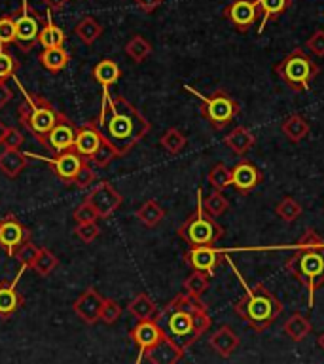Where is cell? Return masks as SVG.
I'll return each mask as SVG.
<instances>
[{"label": "cell", "mask_w": 324, "mask_h": 364, "mask_svg": "<svg viewBox=\"0 0 324 364\" xmlns=\"http://www.w3.org/2000/svg\"><path fill=\"white\" fill-rule=\"evenodd\" d=\"M99 125L122 156H127L152 129V124L133 102L127 101L124 95L112 97L108 91L102 95Z\"/></svg>", "instance_id": "obj_1"}, {"label": "cell", "mask_w": 324, "mask_h": 364, "mask_svg": "<svg viewBox=\"0 0 324 364\" xmlns=\"http://www.w3.org/2000/svg\"><path fill=\"white\" fill-rule=\"evenodd\" d=\"M156 318L165 324V332L184 349L193 346L212 326L209 309L201 298L188 292L175 296L163 307V311L156 315Z\"/></svg>", "instance_id": "obj_2"}, {"label": "cell", "mask_w": 324, "mask_h": 364, "mask_svg": "<svg viewBox=\"0 0 324 364\" xmlns=\"http://www.w3.org/2000/svg\"><path fill=\"white\" fill-rule=\"evenodd\" d=\"M284 269L306 287L311 309L317 290L324 284V241L313 228L301 235L294 252L284 264Z\"/></svg>", "instance_id": "obj_3"}, {"label": "cell", "mask_w": 324, "mask_h": 364, "mask_svg": "<svg viewBox=\"0 0 324 364\" xmlns=\"http://www.w3.org/2000/svg\"><path fill=\"white\" fill-rule=\"evenodd\" d=\"M241 283L244 281L241 279ZM244 296L233 306V311L249 324L254 332H264L275 324L279 315L283 313V304L273 296V292L264 283H256L252 289L244 284Z\"/></svg>", "instance_id": "obj_4"}, {"label": "cell", "mask_w": 324, "mask_h": 364, "mask_svg": "<svg viewBox=\"0 0 324 364\" xmlns=\"http://www.w3.org/2000/svg\"><path fill=\"white\" fill-rule=\"evenodd\" d=\"M14 80L25 97V101L19 105V122L40 144L48 146V133L65 118V114L59 108L53 107L48 99L25 90L16 76H14Z\"/></svg>", "instance_id": "obj_5"}, {"label": "cell", "mask_w": 324, "mask_h": 364, "mask_svg": "<svg viewBox=\"0 0 324 364\" xmlns=\"http://www.w3.org/2000/svg\"><path fill=\"white\" fill-rule=\"evenodd\" d=\"M74 150L85 158L90 164H95L97 167H107L114 159L124 158L118 148L114 146L110 139L104 135L101 125L97 122H87V124L78 125L76 129V141H74Z\"/></svg>", "instance_id": "obj_6"}, {"label": "cell", "mask_w": 324, "mask_h": 364, "mask_svg": "<svg viewBox=\"0 0 324 364\" xmlns=\"http://www.w3.org/2000/svg\"><path fill=\"white\" fill-rule=\"evenodd\" d=\"M273 73L277 74L290 90L296 91V93H303V91L311 90L313 80L317 78L320 68L306 51L298 48V50L290 51L284 59L275 63Z\"/></svg>", "instance_id": "obj_7"}, {"label": "cell", "mask_w": 324, "mask_h": 364, "mask_svg": "<svg viewBox=\"0 0 324 364\" xmlns=\"http://www.w3.org/2000/svg\"><path fill=\"white\" fill-rule=\"evenodd\" d=\"M178 237L184 239L190 247L193 245H216L224 237V228L210 216L203 207V190L198 188V207L186 222L176 230Z\"/></svg>", "instance_id": "obj_8"}, {"label": "cell", "mask_w": 324, "mask_h": 364, "mask_svg": "<svg viewBox=\"0 0 324 364\" xmlns=\"http://www.w3.org/2000/svg\"><path fill=\"white\" fill-rule=\"evenodd\" d=\"M186 90L190 93H193L198 99H201V102H203L201 105V116L209 122L212 129H224V127H227L241 114L239 102L227 91L216 90L210 95H203L198 90L190 87V85H186Z\"/></svg>", "instance_id": "obj_9"}, {"label": "cell", "mask_w": 324, "mask_h": 364, "mask_svg": "<svg viewBox=\"0 0 324 364\" xmlns=\"http://www.w3.org/2000/svg\"><path fill=\"white\" fill-rule=\"evenodd\" d=\"M16 19V42L21 51L33 50L38 44L40 16L28 6V0H21V10L14 14Z\"/></svg>", "instance_id": "obj_10"}, {"label": "cell", "mask_w": 324, "mask_h": 364, "mask_svg": "<svg viewBox=\"0 0 324 364\" xmlns=\"http://www.w3.org/2000/svg\"><path fill=\"white\" fill-rule=\"evenodd\" d=\"M131 340L135 341V346L139 347L141 351V358L150 353L153 347H158L163 340L169 338V334L165 332V328L159 324V321L156 317L152 318H141L139 323L131 328L129 332Z\"/></svg>", "instance_id": "obj_11"}, {"label": "cell", "mask_w": 324, "mask_h": 364, "mask_svg": "<svg viewBox=\"0 0 324 364\" xmlns=\"http://www.w3.org/2000/svg\"><path fill=\"white\" fill-rule=\"evenodd\" d=\"M85 201H90V205L95 209L99 218H108V216H112L122 207L124 198H122V193L110 182L102 181L91 190Z\"/></svg>", "instance_id": "obj_12"}, {"label": "cell", "mask_w": 324, "mask_h": 364, "mask_svg": "<svg viewBox=\"0 0 324 364\" xmlns=\"http://www.w3.org/2000/svg\"><path fill=\"white\" fill-rule=\"evenodd\" d=\"M184 258H186V264L192 269L212 275L216 267L220 266V262L226 260V252L216 249L215 245H193L186 250Z\"/></svg>", "instance_id": "obj_13"}, {"label": "cell", "mask_w": 324, "mask_h": 364, "mask_svg": "<svg viewBox=\"0 0 324 364\" xmlns=\"http://www.w3.org/2000/svg\"><path fill=\"white\" fill-rule=\"evenodd\" d=\"M222 16L237 28L239 33H249L256 19L260 17L258 2L256 0H233L222 10Z\"/></svg>", "instance_id": "obj_14"}, {"label": "cell", "mask_w": 324, "mask_h": 364, "mask_svg": "<svg viewBox=\"0 0 324 364\" xmlns=\"http://www.w3.org/2000/svg\"><path fill=\"white\" fill-rule=\"evenodd\" d=\"M31 241V230L23 226L14 215H6L0 220V247L6 250V255L14 256L16 250Z\"/></svg>", "instance_id": "obj_15"}, {"label": "cell", "mask_w": 324, "mask_h": 364, "mask_svg": "<svg viewBox=\"0 0 324 364\" xmlns=\"http://www.w3.org/2000/svg\"><path fill=\"white\" fill-rule=\"evenodd\" d=\"M34 156V154H31ZM34 158L42 159V161H48L51 165V169L59 178H61L65 184H72L78 171L82 169V165L87 161L85 158H82L76 150H65V152H57V156L53 158H44V156H34Z\"/></svg>", "instance_id": "obj_16"}, {"label": "cell", "mask_w": 324, "mask_h": 364, "mask_svg": "<svg viewBox=\"0 0 324 364\" xmlns=\"http://www.w3.org/2000/svg\"><path fill=\"white\" fill-rule=\"evenodd\" d=\"M261 181H264V173L249 159H241L232 169V186L243 196L256 190Z\"/></svg>", "instance_id": "obj_17"}, {"label": "cell", "mask_w": 324, "mask_h": 364, "mask_svg": "<svg viewBox=\"0 0 324 364\" xmlns=\"http://www.w3.org/2000/svg\"><path fill=\"white\" fill-rule=\"evenodd\" d=\"M102 304L104 298L99 294V290L87 289L78 296V300L74 301L72 311L78 315L85 324L99 323V315H101Z\"/></svg>", "instance_id": "obj_18"}, {"label": "cell", "mask_w": 324, "mask_h": 364, "mask_svg": "<svg viewBox=\"0 0 324 364\" xmlns=\"http://www.w3.org/2000/svg\"><path fill=\"white\" fill-rule=\"evenodd\" d=\"M76 129L78 125L65 118L48 133V148L51 152H65V150H74V141H76Z\"/></svg>", "instance_id": "obj_19"}, {"label": "cell", "mask_w": 324, "mask_h": 364, "mask_svg": "<svg viewBox=\"0 0 324 364\" xmlns=\"http://www.w3.org/2000/svg\"><path fill=\"white\" fill-rule=\"evenodd\" d=\"M209 346L215 349L218 357L227 358L237 351L239 346H241V340H239V336L227 324H224V326L216 330L215 334L210 336Z\"/></svg>", "instance_id": "obj_20"}, {"label": "cell", "mask_w": 324, "mask_h": 364, "mask_svg": "<svg viewBox=\"0 0 324 364\" xmlns=\"http://www.w3.org/2000/svg\"><path fill=\"white\" fill-rule=\"evenodd\" d=\"M28 154L21 152L19 148H8L0 152V173H4L8 178H17L23 171L27 169Z\"/></svg>", "instance_id": "obj_21"}, {"label": "cell", "mask_w": 324, "mask_h": 364, "mask_svg": "<svg viewBox=\"0 0 324 364\" xmlns=\"http://www.w3.org/2000/svg\"><path fill=\"white\" fill-rule=\"evenodd\" d=\"M25 304L16 281H0V318H10Z\"/></svg>", "instance_id": "obj_22"}, {"label": "cell", "mask_w": 324, "mask_h": 364, "mask_svg": "<svg viewBox=\"0 0 324 364\" xmlns=\"http://www.w3.org/2000/svg\"><path fill=\"white\" fill-rule=\"evenodd\" d=\"M184 351H186V349L178 346V343L169 336L167 340L161 341L158 347H153L152 351L146 353L144 357H146V360H150L152 364H175L184 357Z\"/></svg>", "instance_id": "obj_23"}, {"label": "cell", "mask_w": 324, "mask_h": 364, "mask_svg": "<svg viewBox=\"0 0 324 364\" xmlns=\"http://www.w3.org/2000/svg\"><path fill=\"white\" fill-rule=\"evenodd\" d=\"M224 142H226V146L230 148L232 152H235L237 156H244V154L249 152L250 148L256 144V136L254 133L250 129H247L244 125H237L235 129H232L227 133Z\"/></svg>", "instance_id": "obj_24"}, {"label": "cell", "mask_w": 324, "mask_h": 364, "mask_svg": "<svg viewBox=\"0 0 324 364\" xmlns=\"http://www.w3.org/2000/svg\"><path fill=\"white\" fill-rule=\"evenodd\" d=\"M38 61L45 70L57 74L67 68V65L70 63V53H68L63 46H57V48H44V50L40 51Z\"/></svg>", "instance_id": "obj_25"}, {"label": "cell", "mask_w": 324, "mask_h": 364, "mask_svg": "<svg viewBox=\"0 0 324 364\" xmlns=\"http://www.w3.org/2000/svg\"><path fill=\"white\" fill-rule=\"evenodd\" d=\"M91 74H93V80H95L97 84H101L102 91H108L110 85H114L122 78V68L112 59H102V61H99L93 67Z\"/></svg>", "instance_id": "obj_26"}, {"label": "cell", "mask_w": 324, "mask_h": 364, "mask_svg": "<svg viewBox=\"0 0 324 364\" xmlns=\"http://www.w3.org/2000/svg\"><path fill=\"white\" fill-rule=\"evenodd\" d=\"M258 2V10H260L261 23L258 27V34L264 33L266 23L269 21H279V17L288 11L292 6V0H256Z\"/></svg>", "instance_id": "obj_27"}, {"label": "cell", "mask_w": 324, "mask_h": 364, "mask_svg": "<svg viewBox=\"0 0 324 364\" xmlns=\"http://www.w3.org/2000/svg\"><path fill=\"white\" fill-rule=\"evenodd\" d=\"M281 131H283V135L286 136L290 142H300L309 135L311 124H309L301 114H292V116H288L286 119H283Z\"/></svg>", "instance_id": "obj_28"}, {"label": "cell", "mask_w": 324, "mask_h": 364, "mask_svg": "<svg viewBox=\"0 0 324 364\" xmlns=\"http://www.w3.org/2000/svg\"><path fill=\"white\" fill-rule=\"evenodd\" d=\"M283 332L288 336L290 340L296 341V343H300L307 338V336L313 332V324L311 321L306 317V315H301V313H294V315H290L288 321L284 323Z\"/></svg>", "instance_id": "obj_29"}, {"label": "cell", "mask_w": 324, "mask_h": 364, "mask_svg": "<svg viewBox=\"0 0 324 364\" xmlns=\"http://www.w3.org/2000/svg\"><path fill=\"white\" fill-rule=\"evenodd\" d=\"M65 33L61 27H57L55 23L51 21V14L45 16V25L40 28L38 34V44L42 48H57V46L65 44Z\"/></svg>", "instance_id": "obj_30"}, {"label": "cell", "mask_w": 324, "mask_h": 364, "mask_svg": "<svg viewBox=\"0 0 324 364\" xmlns=\"http://www.w3.org/2000/svg\"><path fill=\"white\" fill-rule=\"evenodd\" d=\"M129 313L136 321H141V318H152L158 315V306L153 304V300L148 294L141 292V294H136L133 300L129 301V306H127Z\"/></svg>", "instance_id": "obj_31"}, {"label": "cell", "mask_w": 324, "mask_h": 364, "mask_svg": "<svg viewBox=\"0 0 324 364\" xmlns=\"http://www.w3.org/2000/svg\"><path fill=\"white\" fill-rule=\"evenodd\" d=\"M165 210L163 207L158 203V201H153V199H148L144 203L141 205V209L136 210V218L148 228H156L159 222L163 220Z\"/></svg>", "instance_id": "obj_32"}, {"label": "cell", "mask_w": 324, "mask_h": 364, "mask_svg": "<svg viewBox=\"0 0 324 364\" xmlns=\"http://www.w3.org/2000/svg\"><path fill=\"white\" fill-rule=\"evenodd\" d=\"M152 44H150L144 36H141V34H135V36L125 44V53H127L135 63L146 61L148 57L152 55Z\"/></svg>", "instance_id": "obj_33"}, {"label": "cell", "mask_w": 324, "mask_h": 364, "mask_svg": "<svg viewBox=\"0 0 324 364\" xmlns=\"http://www.w3.org/2000/svg\"><path fill=\"white\" fill-rule=\"evenodd\" d=\"M209 284L210 275H207L205 272L193 269V272L186 277V281H184V292L195 296V298H201V296L209 290Z\"/></svg>", "instance_id": "obj_34"}, {"label": "cell", "mask_w": 324, "mask_h": 364, "mask_svg": "<svg viewBox=\"0 0 324 364\" xmlns=\"http://www.w3.org/2000/svg\"><path fill=\"white\" fill-rule=\"evenodd\" d=\"M57 264H59L57 256L53 255L50 249L40 247L38 255H36V258H34L31 269H34V272L38 273L40 277H48V275H51V272L55 269Z\"/></svg>", "instance_id": "obj_35"}, {"label": "cell", "mask_w": 324, "mask_h": 364, "mask_svg": "<svg viewBox=\"0 0 324 364\" xmlns=\"http://www.w3.org/2000/svg\"><path fill=\"white\" fill-rule=\"evenodd\" d=\"M301 213H303L301 205L298 203L294 198H290V196L281 199L277 203V207H275V215H277L283 222H286V224H292V222L298 220L301 216Z\"/></svg>", "instance_id": "obj_36"}, {"label": "cell", "mask_w": 324, "mask_h": 364, "mask_svg": "<svg viewBox=\"0 0 324 364\" xmlns=\"http://www.w3.org/2000/svg\"><path fill=\"white\" fill-rule=\"evenodd\" d=\"M76 34H78V38L82 40L84 44L91 46L102 34V27L99 25V21L93 19V17H84V19L76 25Z\"/></svg>", "instance_id": "obj_37"}, {"label": "cell", "mask_w": 324, "mask_h": 364, "mask_svg": "<svg viewBox=\"0 0 324 364\" xmlns=\"http://www.w3.org/2000/svg\"><path fill=\"white\" fill-rule=\"evenodd\" d=\"M161 146L167 150L169 154H180L182 150H184V146H186V135L182 133L180 129H176V127H169V129L165 131L163 136H161Z\"/></svg>", "instance_id": "obj_38"}, {"label": "cell", "mask_w": 324, "mask_h": 364, "mask_svg": "<svg viewBox=\"0 0 324 364\" xmlns=\"http://www.w3.org/2000/svg\"><path fill=\"white\" fill-rule=\"evenodd\" d=\"M207 178H209V184L215 190L224 192L226 188L232 186V169H227L226 164H216L210 167Z\"/></svg>", "instance_id": "obj_39"}, {"label": "cell", "mask_w": 324, "mask_h": 364, "mask_svg": "<svg viewBox=\"0 0 324 364\" xmlns=\"http://www.w3.org/2000/svg\"><path fill=\"white\" fill-rule=\"evenodd\" d=\"M203 207L210 216H215L216 218V216H222L227 209H230V201H227V198L224 196V192H220V190H212V192L203 199Z\"/></svg>", "instance_id": "obj_40"}, {"label": "cell", "mask_w": 324, "mask_h": 364, "mask_svg": "<svg viewBox=\"0 0 324 364\" xmlns=\"http://www.w3.org/2000/svg\"><path fill=\"white\" fill-rule=\"evenodd\" d=\"M19 63L14 55H11L10 51L6 46H0V82H6V80H10L16 76V73L19 70Z\"/></svg>", "instance_id": "obj_41"}, {"label": "cell", "mask_w": 324, "mask_h": 364, "mask_svg": "<svg viewBox=\"0 0 324 364\" xmlns=\"http://www.w3.org/2000/svg\"><path fill=\"white\" fill-rule=\"evenodd\" d=\"M119 317H122V306H119L116 300L104 298V304H102L99 321L104 324H114L116 321H119Z\"/></svg>", "instance_id": "obj_42"}, {"label": "cell", "mask_w": 324, "mask_h": 364, "mask_svg": "<svg viewBox=\"0 0 324 364\" xmlns=\"http://www.w3.org/2000/svg\"><path fill=\"white\" fill-rule=\"evenodd\" d=\"M40 247H36V245L33 243V241H27L25 245H21L19 249L16 250V260L21 262V266L25 267V269H31V266H33L34 258H36V255H38Z\"/></svg>", "instance_id": "obj_43"}, {"label": "cell", "mask_w": 324, "mask_h": 364, "mask_svg": "<svg viewBox=\"0 0 324 364\" xmlns=\"http://www.w3.org/2000/svg\"><path fill=\"white\" fill-rule=\"evenodd\" d=\"M16 42V19L14 16L0 17V46Z\"/></svg>", "instance_id": "obj_44"}, {"label": "cell", "mask_w": 324, "mask_h": 364, "mask_svg": "<svg viewBox=\"0 0 324 364\" xmlns=\"http://www.w3.org/2000/svg\"><path fill=\"white\" fill-rule=\"evenodd\" d=\"M99 233H101V228L97 226V222H82L76 226L74 230V235L80 239V241H84V243H91V241H95L99 237Z\"/></svg>", "instance_id": "obj_45"}, {"label": "cell", "mask_w": 324, "mask_h": 364, "mask_svg": "<svg viewBox=\"0 0 324 364\" xmlns=\"http://www.w3.org/2000/svg\"><path fill=\"white\" fill-rule=\"evenodd\" d=\"M306 48L311 51L313 55L324 57V28H317V31L307 38Z\"/></svg>", "instance_id": "obj_46"}, {"label": "cell", "mask_w": 324, "mask_h": 364, "mask_svg": "<svg viewBox=\"0 0 324 364\" xmlns=\"http://www.w3.org/2000/svg\"><path fill=\"white\" fill-rule=\"evenodd\" d=\"M95 181H97L95 171L91 169L90 161H85V164L82 165V169L78 171V175H76V178H74L72 184H76L78 188H87V186H91V184H93Z\"/></svg>", "instance_id": "obj_47"}, {"label": "cell", "mask_w": 324, "mask_h": 364, "mask_svg": "<svg viewBox=\"0 0 324 364\" xmlns=\"http://www.w3.org/2000/svg\"><path fill=\"white\" fill-rule=\"evenodd\" d=\"M74 220H76V224H82V222H97L99 220V215L91 207L90 201H84V203L76 207V210H74Z\"/></svg>", "instance_id": "obj_48"}, {"label": "cell", "mask_w": 324, "mask_h": 364, "mask_svg": "<svg viewBox=\"0 0 324 364\" xmlns=\"http://www.w3.org/2000/svg\"><path fill=\"white\" fill-rule=\"evenodd\" d=\"M23 142H25V136H23L21 131H17L16 127H11L10 133H8V136H6L4 146H8V148H21Z\"/></svg>", "instance_id": "obj_49"}, {"label": "cell", "mask_w": 324, "mask_h": 364, "mask_svg": "<svg viewBox=\"0 0 324 364\" xmlns=\"http://www.w3.org/2000/svg\"><path fill=\"white\" fill-rule=\"evenodd\" d=\"M135 2L142 11H146V14H152L156 8H159V6H161V2H163V0H135Z\"/></svg>", "instance_id": "obj_50"}, {"label": "cell", "mask_w": 324, "mask_h": 364, "mask_svg": "<svg viewBox=\"0 0 324 364\" xmlns=\"http://www.w3.org/2000/svg\"><path fill=\"white\" fill-rule=\"evenodd\" d=\"M11 99H14V91L6 85V82H0V108H4Z\"/></svg>", "instance_id": "obj_51"}, {"label": "cell", "mask_w": 324, "mask_h": 364, "mask_svg": "<svg viewBox=\"0 0 324 364\" xmlns=\"http://www.w3.org/2000/svg\"><path fill=\"white\" fill-rule=\"evenodd\" d=\"M45 4L50 6V10H55V11H61L65 8L68 0H44Z\"/></svg>", "instance_id": "obj_52"}, {"label": "cell", "mask_w": 324, "mask_h": 364, "mask_svg": "<svg viewBox=\"0 0 324 364\" xmlns=\"http://www.w3.org/2000/svg\"><path fill=\"white\" fill-rule=\"evenodd\" d=\"M10 125H6L2 119H0V146H4V141H6V136H8V133H10Z\"/></svg>", "instance_id": "obj_53"}, {"label": "cell", "mask_w": 324, "mask_h": 364, "mask_svg": "<svg viewBox=\"0 0 324 364\" xmlns=\"http://www.w3.org/2000/svg\"><path fill=\"white\" fill-rule=\"evenodd\" d=\"M317 343H318V347H320V349H323V351H324V332L320 336H318Z\"/></svg>", "instance_id": "obj_54"}]
</instances>
